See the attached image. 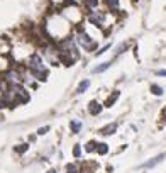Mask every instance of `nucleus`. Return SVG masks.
<instances>
[{
    "label": "nucleus",
    "mask_w": 166,
    "mask_h": 173,
    "mask_svg": "<svg viewBox=\"0 0 166 173\" xmlns=\"http://www.w3.org/2000/svg\"><path fill=\"white\" fill-rule=\"evenodd\" d=\"M66 171L68 173H78V166L75 163H70V165H66Z\"/></svg>",
    "instance_id": "nucleus-25"
},
{
    "label": "nucleus",
    "mask_w": 166,
    "mask_h": 173,
    "mask_svg": "<svg viewBox=\"0 0 166 173\" xmlns=\"http://www.w3.org/2000/svg\"><path fill=\"white\" fill-rule=\"evenodd\" d=\"M97 141H88L86 143V146H85V149L88 151V153H92V151H97Z\"/></svg>",
    "instance_id": "nucleus-22"
},
{
    "label": "nucleus",
    "mask_w": 166,
    "mask_h": 173,
    "mask_svg": "<svg viewBox=\"0 0 166 173\" xmlns=\"http://www.w3.org/2000/svg\"><path fill=\"white\" fill-rule=\"evenodd\" d=\"M112 48V44H110V42H109V44H105V46H102V48H100L98 49V51H95V55L97 56H102L103 55V53H107V51H109V49Z\"/></svg>",
    "instance_id": "nucleus-23"
},
{
    "label": "nucleus",
    "mask_w": 166,
    "mask_h": 173,
    "mask_svg": "<svg viewBox=\"0 0 166 173\" xmlns=\"http://www.w3.org/2000/svg\"><path fill=\"white\" fill-rule=\"evenodd\" d=\"M119 97H120V90H114V92L107 97V100H105V104H103V105H105V107H112L119 100Z\"/></svg>",
    "instance_id": "nucleus-11"
},
{
    "label": "nucleus",
    "mask_w": 166,
    "mask_h": 173,
    "mask_svg": "<svg viewBox=\"0 0 166 173\" xmlns=\"http://www.w3.org/2000/svg\"><path fill=\"white\" fill-rule=\"evenodd\" d=\"M95 168H98V163H95V161H90V163H85V165H83L80 173H93Z\"/></svg>",
    "instance_id": "nucleus-14"
},
{
    "label": "nucleus",
    "mask_w": 166,
    "mask_h": 173,
    "mask_svg": "<svg viewBox=\"0 0 166 173\" xmlns=\"http://www.w3.org/2000/svg\"><path fill=\"white\" fill-rule=\"evenodd\" d=\"M2 121H3V114L0 112V122H2Z\"/></svg>",
    "instance_id": "nucleus-32"
},
{
    "label": "nucleus",
    "mask_w": 166,
    "mask_h": 173,
    "mask_svg": "<svg viewBox=\"0 0 166 173\" xmlns=\"http://www.w3.org/2000/svg\"><path fill=\"white\" fill-rule=\"evenodd\" d=\"M103 107H105V105H102L98 100H90V104H88V112L92 114V115H98L103 110Z\"/></svg>",
    "instance_id": "nucleus-8"
},
{
    "label": "nucleus",
    "mask_w": 166,
    "mask_h": 173,
    "mask_svg": "<svg viewBox=\"0 0 166 173\" xmlns=\"http://www.w3.org/2000/svg\"><path fill=\"white\" fill-rule=\"evenodd\" d=\"M112 66V61H105V63H100L98 66H95L92 70V73H103L105 70H109V68Z\"/></svg>",
    "instance_id": "nucleus-16"
},
{
    "label": "nucleus",
    "mask_w": 166,
    "mask_h": 173,
    "mask_svg": "<svg viewBox=\"0 0 166 173\" xmlns=\"http://www.w3.org/2000/svg\"><path fill=\"white\" fill-rule=\"evenodd\" d=\"M103 2H105L107 10L112 14H117L120 10V0H103Z\"/></svg>",
    "instance_id": "nucleus-9"
},
{
    "label": "nucleus",
    "mask_w": 166,
    "mask_h": 173,
    "mask_svg": "<svg viewBox=\"0 0 166 173\" xmlns=\"http://www.w3.org/2000/svg\"><path fill=\"white\" fill-rule=\"evenodd\" d=\"M88 86H90V80H83V82H80V85L76 86V95H81V93H85L86 90H88Z\"/></svg>",
    "instance_id": "nucleus-17"
},
{
    "label": "nucleus",
    "mask_w": 166,
    "mask_h": 173,
    "mask_svg": "<svg viewBox=\"0 0 166 173\" xmlns=\"http://www.w3.org/2000/svg\"><path fill=\"white\" fill-rule=\"evenodd\" d=\"M149 92L153 93L154 97H161L164 93V88L161 85H158V83H151V86H149Z\"/></svg>",
    "instance_id": "nucleus-13"
},
{
    "label": "nucleus",
    "mask_w": 166,
    "mask_h": 173,
    "mask_svg": "<svg viewBox=\"0 0 166 173\" xmlns=\"http://www.w3.org/2000/svg\"><path fill=\"white\" fill-rule=\"evenodd\" d=\"M161 121H164V122H166V105H164V109L161 110Z\"/></svg>",
    "instance_id": "nucleus-30"
},
{
    "label": "nucleus",
    "mask_w": 166,
    "mask_h": 173,
    "mask_svg": "<svg viewBox=\"0 0 166 173\" xmlns=\"http://www.w3.org/2000/svg\"><path fill=\"white\" fill-rule=\"evenodd\" d=\"M12 68V64H10V61L7 60V55H0V73H5L7 70H10Z\"/></svg>",
    "instance_id": "nucleus-12"
},
{
    "label": "nucleus",
    "mask_w": 166,
    "mask_h": 173,
    "mask_svg": "<svg viewBox=\"0 0 166 173\" xmlns=\"http://www.w3.org/2000/svg\"><path fill=\"white\" fill-rule=\"evenodd\" d=\"M71 2H75V3H78V2H81V3H83V2H85V0H71Z\"/></svg>",
    "instance_id": "nucleus-31"
},
{
    "label": "nucleus",
    "mask_w": 166,
    "mask_h": 173,
    "mask_svg": "<svg viewBox=\"0 0 166 173\" xmlns=\"http://www.w3.org/2000/svg\"><path fill=\"white\" fill-rule=\"evenodd\" d=\"M10 49H12V48H10V44H9V42H7L5 39H3V41L0 39V55H9V51H10Z\"/></svg>",
    "instance_id": "nucleus-19"
},
{
    "label": "nucleus",
    "mask_w": 166,
    "mask_h": 173,
    "mask_svg": "<svg viewBox=\"0 0 166 173\" xmlns=\"http://www.w3.org/2000/svg\"><path fill=\"white\" fill-rule=\"evenodd\" d=\"M48 173H58V171H56V170H49Z\"/></svg>",
    "instance_id": "nucleus-33"
},
{
    "label": "nucleus",
    "mask_w": 166,
    "mask_h": 173,
    "mask_svg": "<svg viewBox=\"0 0 166 173\" xmlns=\"http://www.w3.org/2000/svg\"><path fill=\"white\" fill-rule=\"evenodd\" d=\"M48 131H49V126H44V127H39V129H37V136H44Z\"/></svg>",
    "instance_id": "nucleus-27"
},
{
    "label": "nucleus",
    "mask_w": 166,
    "mask_h": 173,
    "mask_svg": "<svg viewBox=\"0 0 166 173\" xmlns=\"http://www.w3.org/2000/svg\"><path fill=\"white\" fill-rule=\"evenodd\" d=\"M109 14H107V12H102V10H98V9H95V10H86L85 19L88 20L90 26L98 27V29H103V27L107 26V17H109Z\"/></svg>",
    "instance_id": "nucleus-5"
},
{
    "label": "nucleus",
    "mask_w": 166,
    "mask_h": 173,
    "mask_svg": "<svg viewBox=\"0 0 166 173\" xmlns=\"http://www.w3.org/2000/svg\"><path fill=\"white\" fill-rule=\"evenodd\" d=\"M166 158V153H161V154H158V156H154V158H151L149 161H146V163H142L141 165V168H146V170H149V168H154L156 165H159L161 161H163Z\"/></svg>",
    "instance_id": "nucleus-7"
},
{
    "label": "nucleus",
    "mask_w": 166,
    "mask_h": 173,
    "mask_svg": "<svg viewBox=\"0 0 166 173\" xmlns=\"http://www.w3.org/2000/svg\"><path fill=\"white\" fill-rule=\"evenodd\" d=\"M76 27V32H75V39H76V44L80 46L83 51H95L98 42H97V38H92L90 32L83 27V22L78 24Z\"/></svg>",
    "instance_id": "nucleus-3"
},
{
    "label": "nucleus",
    "mask_w": 166,
    "mask_h": 173,
    "mask_svg": "<svg viewBox=\"0 0 166 173\" xmlns=\"http://www.w3.org/2000/svg\"><path fill=\"white\" fill-rule=\"evenodd\" d=\"M42 29H44V34H46V39L51 42H58L61 39L68 38L73 29V24L63 16V14H53L49 16L48 19L44 20L42 24Z\"/></svg>",
    "instance_id": "nucleus-1"
},
{
    "label": "nucleus",
    "mask_w": 166,
    "mask_h": 173,
    "mask_svg": "<svg viewBox=\"0 0 166 173\" xmlns=\"http://www.w3.org/2000/svg\"><path fill=\"white\" fill-rule=\"evenodd\" d=\"M73 156L75 158H80L81 156V146H80V144H76V146L73 148Z\"/></svg>",
    "instance_id": "nucleus-26"
},
{
    "label": "nucleus",
    "mask_w": 166,
    "mask_h": 173,
    "mask_svg": "<svg viewBox=\"0 0 166 173\" xmlns=\"http://www.w3.org/2000/svg\"><path fill=\"white\" fill-rule=\"evenodd\" d=\"M156 77H166V70H156Z\"/></svg>",
    "instance_id": "nucleus-29"
},
{
    "label": "nucleus",
    "mask_w": 166,
    "mask_h": 173,
    "mask_svg": "<svg viewBox=\"0 0 166 173\" xmlns=\"http://www.w3.org/2000/svg\"><path fill=\"white\" fill-rule=\"evenodd\" d=\"M27 149H29V144H19V146H15V151H17V153H20V154L26 153Z\"/></svg>",
    "instance_id": "nucleus-24"
},
{
    "label": "nucleus",
    "mask_w": 166,
    "mask_h": 173,
    "mask_svg": "<svg viewBox=\"0 0 166 173\" xmlns=\"http://www.w3.org/2000/svg\"><path fill=\"white\" fill-rule=\"evenodd\" d=\"M127 49H129V42H122V44H119L117 49H115V56H119V55H122V53H125Z\"/></svg>",
    "instance_id": "nucleus-21"
},
{
    "label": "nucleus",
    "mask_w": 166,
    "mask_h": 173,
    "mask_svg": "<svg viewBox=\"0 0 166 173\" xmlns=\"http://www.w3.org/2000/svg\"><path fill=\"white\" fill-rule=\"evenodd\" d=\"M5 107H7V102H5V99L2 97V93H0V110L5 109Z\"/></svg>",
    "instance_id": "nucleus-28"
},
{
    "label": "nucleus",
    "mask_w": 166,
    "mask_h": 173,
    "mask_svg": "<svg viewBox=\"0 0 166 173\" xmlns=\"http://www.w3.org/2000/svg\"><path fill=\"white\" fill-rule=\"evenodd\" d=\"M59 12L63 14V16L66 17V19L70 20L73 26H78V24H81L83 19H85V16H86V12H83L80 7H78V3H75V2H71V3H68V5H64L63 9L59 10Z\"/></svg>",
    "instance_id": "nucleus-4"
},
{
    "label": "nucleus",
    "mask_w": 166,
    "mask_h": 173,
    "mask_svg": "<svg viewBox=\"0 0 166 173\" xmlns=\"http://www.w3.org/2000/svg\"><path fill=\"white\" fill-rule=\"evenodd\" d=\"M70 129H71V132H73V134H78V132H80V129H81V122L80 121H71L70 122Z\"/></svg>",
    "instance_id": "nucleus-20"
},
{
    "label": "nucleus",
    "mask_w": 166,
    "mask_h": 173,
    "mask_svg": "<svg viewBox=\"0 0 166 173\" xmlns=\"http://www.w3.org/2000/svg\"><path fill=\"white\" fill-rule=\"evenodd\" d=\"M26 68L34 75L36 80H39V82L48 80L49 70H48V66H46V60L39 55V53H32V55L27 58L26 60Z\"/></svg>",
    "instance_id": "nucleus-2"
},
{
    "label": "nucleus",
    "mask_w": 166,
    "mask_h": 173,
    "mask_svg": "<svg viewBox=\"0 0 166 173\" xmlns=\"http://www.w3.org/2000/svg\"><path fill=\"white\" fill-rule=\"evenodd\" d=\"M12 86V92H14V97H15V102L17 104H27L31 100V93L29 90L24 86V83H17V85H10Z\"/></svg>",
    "instance_id": "nucleus-6"
},
{
    "label": "nucleus",
    "mask_w": 166,
    "mask_h": 173,
    "mask_svg": "<svg viewBox=\"0 0 166 173\" xmlns=\"http://www.w3.org/2000/svg\"><path fill=\"white\" fill-rule=\"evenodd\" d=\"M97 153H98L100 156H105V154L109 153V144L107 143H98L97 144Z\"/></svg>",
    "instance_id": "nucleus-18"
},
{
    "label": "nucleus",
    "mask_w": 166,
    "mask_h": 173,
    "mask_svg": "<svg viewBox=\"0 0 166 173\" xmlns=\"http://www.w3.org/2000/svg\"><path fill=\"white\" fill-rule=\"evenodd\" d=\"M117 122H112V124H107L105 127H102L100 129V134L102 136H112V134H115L117 132Z\"/></svg>",
    "instance_id": "nucleus-10"
},
{
    "label": "nucleus",
    "mask_w": 166,
    "mask_h": 173,
    "mask_svg": "<svg viewBox=\"0 0 166 173\" xmlns=\"http://www.w3.org/2000/svg\"><path fill=\"white\" fill-rule=\"evenodd\" d=\"M98 3H100V0H85V2H83V9L95 10V9H98Z\"/></svg>",
    "instance_id": "nucleus-15"
}]
</instances>
